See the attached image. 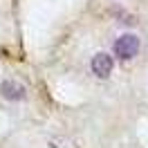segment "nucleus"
<instances>
[{"mask_svg": "<svg viewBox=\"0 0 148 148\" xmlns=\"http://www.w3.org/2000/svg\"><path fill=\"white\" fill-rule=\"evenodd\" d=\"M137 52H139V38L135 34H123V36H119L114 40V54L119 58H123V61L132 58Z\"/></svg>", "mask_w": 148, "mask_h": 148, "instance_id": "f257e3e1", "label": "nucleus"}, {"mask_svg": "<svg viewBox=\"0 0 148 148\" xmlns=\"http://www.w3.org/2000/svg\"><path fill=\"white\" fill-rule=\"evenodd\" d=\"M92 72L99 76V79H106V76H110V72H112V56H108V54H94L92 56Z\"/></svg>", "mask_w": 148, "mask_h": 148, "instance_id": "f03ea898", "label": "nucleus"}, {"mask_svg": "<svg viewBox=\"0 0 148 148\" xmlns=\"http://www.w3.org/2000/svg\"><path fill=\"white\" fill-rule=\"evenodd\" d=\"M0 92L5 99H11V101H20V99H25V88L16 81H2L0 85Z\"/></svg>", "mask_w": 148, "mask_h": 148, "instance_id": "7ed1b4c3", "label": "nucleus"}]
</instances>
